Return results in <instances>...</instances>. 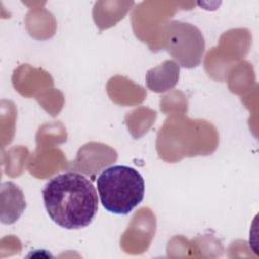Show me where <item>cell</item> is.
<instances>
[{
  "mask_svg": "<svg viewBox=\"0 0 259 259\" xmlns=\"http://www.w3.org/2000/svg\"><path fill=\"white\" fill-rule=\"evenodd\" d=\"M42 200L50 219L67 230L88 227L98 210L97 192L84 175L66 172L45 185Z\"/></svg>",
  "mask_w": 259,
  "mask_h": 259,
  "instance_id": "1",
  "label": "cell"
},
{
  "mask_svg": "<svg viewBox=\"0 0 259 259\" xmlns=\"http://www.w3.org/2000/svg\"><path fill=\"white\" fill-rule=\"evenodd\" d=\"M96 183L100 202L110 213L128 214L144 199V178L133 167H108L100 173Z\"/></svg>",
  "mask_w": 259,
  "mask_h": 259,
  "instance_id": "2",
  "label": "cell"
},
{
  "mask_svg": "<svg viewBox=\"0 0 259 259\" xmlns=\"http://www.w3.org/2000/svg\"><path fill=\"white\" fill-rule=\"evenodd\" d=\"M167 50L184 68L197 67L204 53V39L200 30L189 23L173 21L168 26Z\"/></svg>",
  "mask_w": 259,
  "mask_h": 259,
  "instance_id": "3",
  "label": "cell"
},
{
  "mask_svg": "<svg viewBox=\"0 0 259 259\" xmlns=\"http://www.w3.org/2000/svg\"><path fill=\"white\" fill-rule=\"evenodd\" d=\"M26 202L22 190L13 182H4L1 185V223L13 224L22 214Z\"/></svg>",
  "mask_w": 259,
  "mask_h": 259,
  "instance_id": "4",
  "label": "cell"
},
{
  "mask_svg": "<svg viewBox=\"0 0 259 259\" xmlns=\"http://www.w3.org/2000/svg\"><path fill=\"white\" fill-rule=\"evenodd\" d=\"M179 71V65L175 61L167 60L147 72L146 84L154 92H165L178 83Z\"/></svg>",
  "mask_w": 259,
  "mask_h": 259,
  "instance_id": "5",
  "label": "cell"
}]
</instances>
